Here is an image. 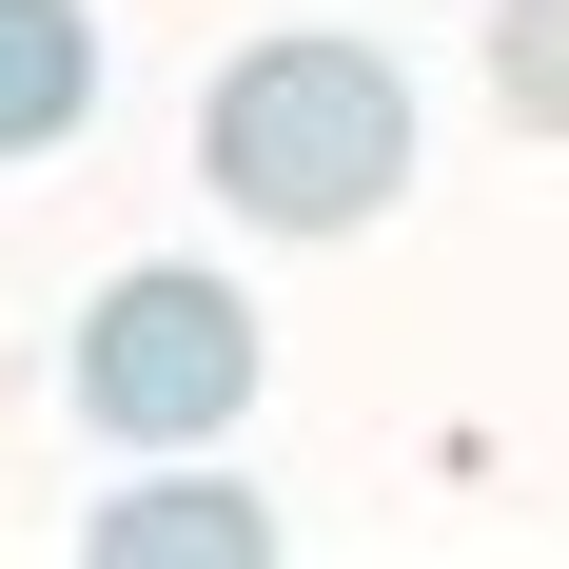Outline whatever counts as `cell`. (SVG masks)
Returning a JSON list of instances; mask_svg holds the SVG:
<instances>
[{
  "instance_id": "6da1fadb",
  "label": "cell",
  "mask_w": 569,
  "mask_h": 569,
  "mask_svg": "<svg viewBox=\"0 0 569 569\" xmlns=\"http://www.w3.org/2000/svg\"><path fill=\"white\" fill-rule=\"evenodd\" d=\"M412 177V79L335 20H295V40L217 59V99H197V197H236L256 236H353L393 217Z\"/></svg>"
},
{
  "instance_id": "277c9868",
  "label": "cell",
  "mask_w": 569,
  "mask_h": 569,
  "mask_svg": "<svg viewBox=\"0 0 569 569\" xmlns=\"http://www.w3.org/2000/svg\"><path fill=\"white\" fill-rule=\"evenodd\" d=\"M79 550L99 569H256L276 511H256V491H118V511H79Z\"/></svg>"
},
{
  "instance_id": "3957f363",
  "label": "cell",
  "mask_w": 569,
  "mask_h": 569,
  "mask_svg": "<svg viewBox=\"0 0 569 569\" xmlns=\"http://www.w3.org/2000/svg\"><path fill=\"white\" fill-rule=\"evenodd\" d=\"M99 118V0H0V158H59Z\"/></svg>"
},
{
  "instance_id": "5b68a950",
  "label": "cell",
  "mask_w": 569,
  "mask_h": 569,
  "mask_svg": "<svg viewBox=\"0 0 569 569\" xmlns=\"http://www.w3.org/2000/svg\"><path fill=\"white\" fill-rule=\"evenodd\" d=\"M491 99H511L530 138H569V0H511V20H491Z\"/></svg>"
},
{
  "instance_id": "7a4b0ae2",
  "label": "cell",
  "mask_w": 569,
  "mask_h": 569,
  "mask_svg": "<svg viewBox=\"0 0 569 569\" xmlns=\"http://www.w3.org/2000/svg\"><path fill=\"white\" fill-rule=\"evenodd\" d=\"M256 412V295L197 276V256H138V276L79 295V432L118 452H197Z\"/></svg>"
}]
</instances>
